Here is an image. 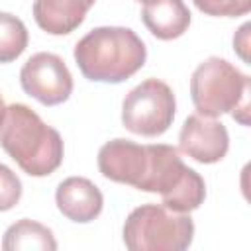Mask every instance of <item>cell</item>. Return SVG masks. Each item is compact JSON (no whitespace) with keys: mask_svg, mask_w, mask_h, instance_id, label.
Masks as SVG:
<instances>
[{"mask_svg":"<svg viewBox=\"0 0 251 251\" xmlns=\"http://www.w3.org/2000/svg\"><path fill=\"white\" fill-rule=\"evenodd\" d=\"M192 239V218L163 204H143L124 224V243L131 251H184Z\"/></svg>","mask_w":251,"mask_h":251,"instance_id":"cell-5","label":"cell"},{"mask_svg":"<svg viewBox=\"0 0 251 251\" xmlns=\"http://www.w3.org/2000/svg\"><path fill=\"white\" fill-rule=\"evenodd\" d=\"M145 59L141 37L122 25L94 27L75 45L76 67L92 82H124L145 65Z\"/></svg>","mask_w":251,"mask_h":251,"instance_id":"cell-2","label":"cell"},{"mask_svg":"<svg viewBox=\"0 0 251 251\" xmlns=\"http://www.w3.org/2000/svg\"><path fill=\"white\" fill-rule=\"evenodd\" d=\"M20 82L24 92L43 106L63 104L73 92V76L65 61L47 51H39L24 63Z\"/></svg>","mask_w":251,"mask_h":251,"instance_id":"cell-7","label":"cell"},{"mask_svg":"<svg viewBox=\"0 0 251 251\" xmlns=\"http://www.w3.org/2000/svg\"><path fill=\"white\" fill-rule=\"evenodd\" d=\"M147 163V145H139L131 139H112L98 151L100 173L114 182L129 184L137 188Z\"/></svg>","mask_w":251,"mask_h":251,"instance_id":"cell-9","label":"cell"},{"mask_svg":"<svg viewBox=\"0 0 251 251\" xmlns=\"http://www.w3.org/2000/svg\"><path fill=\"white\" fill-rule=\"evenodd\" d=\"M22 198V180L18 175L0 163V212L12 210Z\"/></svg>","mask_w":251,"mask_h":251,"instance_id":"cell-16","label":"cell"},{"mask_svg":"<svg viewBox=\"0 0 251 251\" xmlns=\"http://www.w3.org/2000/svg\"><path fill=\"white\" fill-rule=\"evenodd\" d=\"M178 147L190 159L202 165H212L226 157L229 135L222 122L196 112L184 120L178 133Z\"/></svg>","mask_w":251,"mask_h":251,"instance_id":"cell-8","label":"cell"},{"mask_svg":"<svg viewBox=\"0 0 251 251\" xmlns=\"http://www.w3.org/2000/svg\"><path fill=\"white\" fill-rule=\"evenodd\" d=\"M2 249L4 251H55L57 249V241L53 237V231L33 220H18L16 224H12L4 237H2Z\"/></svg>","mask_w":251,"mask_h":251,"instance_id":"cell-13","label":"cell"},{"mask_svg":"<svg viewBox=\"0 0 251 251\" xmlns=\"http://www.w3.org/2000/svg\"><path fill=\"white\" fill-rule=\"evenodd\" d=\"M249 76L220 57L202 61L190 78V96L198 114L216 118L231 112L241 126L249 124Z\"/></svg>","mask_w":251,"mask_h":251,"instance_id":"cell-3","label":"cell"},{"mask_svg":"<svg viewBox=\"0 0 251 251\" xmlns=\"http://www.w3.org/2000/svg\"><path fill=\"white\" fill-rule=\"evenodd\" d=\"M29 35L20 18L0 12V63L16 61L27 47Z\"/></svg>","mask_w":251,"mask_h":251,"instance_id":"cell-14","label":"cell"},{"mask_svg":"<svg viewBox=\"0 0 251 251\" xmlns=\"http://www.w3.org/2000/svg\"><path fill=\"white\" fill-rule=\"evenodd\" d=\"M192 2L206 16L239 18L251 12V0H192Z\"/></svg>","mask_w":251,"mask_h":251,"instance_id":"cell-15","label":"cell"},{"mask_svg":"<svg viewBox=\"0 0 251 251\" xmlns=\"http://www.w3.org/2000/svg\"><path fill=\"white\" fill-rule=\"evenodd\" d=\"M94 2L96 0H35L33 20L51 35H67L84 22Z\"/></svg>","mask_w":251,"mask_h":251,"instance_id":"cell-11","label":"cell"},{"mask_svg":"<svg viewBox=\"0 0 251 251\" xmlns=\"http://www.w3.org/2000/svg\"><path fill=\"white\" fill-rule=\"evenodd\" d=\"M4 112H6V104H4V98H2V94H0V122H2V118H4Z\"/></svg>","mask_w":251,"mask_h":251,"instance_id":"cell-18","label":"cell"},{"mask_svg":"<svg viewBox=\"0 0 251 251\" xmlns=\"http://www.w3.org/2000/svg\"><path fill=\"white\" fill-rule=\"evenodd\" d=\"M249 29H251V24H243L237 29V33L233 35V49L237 51V55L245 63H249V53H247V49H249Z\"/></svg>","mask_w":251,"mask_h":251,"instance_id":"cell-17","label":"cell"},{"mask_svg":"<svg viewBox=\"0 0 251 251\" xmlns=\"http://www.w3.org/2000/svg\"><path fill=\"white\" fill-rule=\"evenodd\" d=\"M55 202L59 212L67 220L76 224H88L100 216L104 196L92 180L84 176H69L57 186Z\"/></svg>","mask_w":251,"mask_h":251,"instance_id":"cell-10","label":"cell"},{"mask_svg":"<svg viewBox=\"0 0 251 251\" xmlns=\"http://www.w3.org/2000/svg\"><path fill=\"white\" fill-rule=\"evenodd\" d=\"M137 190L161 194L163 206L182 214L200 208L206 198L204 178L182 163L176 147L165 143L147 145V163Z\"/></svg>","mask_w":251,"mask_h":251,"instance_id":"cell-4","label":"cell"},{"mask_svg":"<svg viewBox=\"0 0 251 251\" xmlns=\"http://www.w3.org/2000/svg\"><path fill=\"white\" fill-rule=\"evenodd\" d=\"M0 145L29 176H47L63 163V139L29 106H6L0 122Z\"/></svg>","mask_w":251,"mask_h":251,"instance_id":"cell-1","label":"cell"},{"mask_svg":"<svg viewBox=\"0 0 251 251\" xmlns=\"http://www.w3.org/2000/svg\"><path fill=\"white\" fill-rule=\"evenodd\" d=\"M175 94L159 78H147L131 88L122 104V124L131 133L157 137L165 133L175 120Z\"/></svg>","mask_w":251,"mask_h":251,"instance_id":"cell-6","label":"cell"},{"mask_svg":"<svg viewBox=\"0 0 251 251\" xmlns=\"http://www.w3.org/2000/svg\"><path fill=\"white\" fill-rule=\"evenodd\" d=\"M145 27L163 41L180 37L190 25V10L184 0H149L141 10Z\"/></svg>","mask_w":251,"mask_h":251,"instance_id":"cell-12","label":"cell"},{"mask_svg":"<svg viewBox=\"0 0 251 251\" xmlns=\"http://www.w3.org/2000/svg\"><path fill=\"white\" fill-rule=\"evenodd\" d=\"M135 2H143V4H145V2H149V0H135Z\"/></svg>","mask_w":251,"mask_h":251,"instance_id":"cell-19","label":"cell"}]
</instances>
